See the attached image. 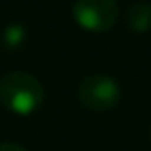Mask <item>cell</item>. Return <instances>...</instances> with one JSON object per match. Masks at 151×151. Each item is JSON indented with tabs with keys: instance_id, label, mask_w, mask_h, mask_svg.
I'll use <instances>...</instances> for the list:
<instances>
[{
	"instance_id": "cell-1",
	"label": "cell",
	"mask_w": 151,
	"mask_h": 151,
	"mask_svg": "<svg viewBox=\"0 0 151 151\" xmlns=\"http://www.w3.org/2000/svg\"><path fill=\"white\" fill-rule=\"evenodd\" d=\"M0 103L15 115H31L44 103V86L27 71H8L0 77Z\"/></svg>"
},
{
	"instance_id": "cell-2",
	"label": "cell",
	"mask_w": 151,
	"mask_h": 151,
	"mask_svg": "<svg viewBox=\"0 0 151 151\" xmlns=\"http://www.w3.org/2000/svg\"><path fill=\"white\" fill-rule=\"evenodd\" d=\"M77 98L84 109L90 111H111L121 101V86L109 75H88L81 81Z\"/></svg>"
},
{
	"instance_id": "cell-3",
	"label": "cell",
	"mask_w": 151,
	"mask_h": 151,
	"mask_svg": "<svg viewBox=\"0 0 151 151\" xmlns=\"http://www.w3.org/2000/svg\"><path fill=\"white\" fill-rule=\"evenodd\" d=\"M73 19L90 33H107L119 21L117 0H75Z\"/></svg>"
},
{
	"instance_id": "cell-4",
	"label": "cell",
	"mask_w": 151,
	"mask_h": 151,
	"mask_svg": "<svg viewBox=\"0 0 151 151\" xmlns=\"http://www.w3.org/2000/svg\"><path fill=\"white\" fill-rule=\"evenodd\" d=\"M124 21L132 33H147L151 29V2H147V0L132 2L126 10Z\"/></svg>"
},
{
	"instance_id": "cell-5",
	"label": "cell",
	"mask_w": 151,
	"mask_h": 151,
	"mask_svg": "<svg viewBox=\"0 0 151 151\" xmlns=\"http://www.w3.org/2000/svg\"><path fill=\"white\" fill-rule=\"evenodd\" d=\"M2 40H4V46L8 50H17L25 44L27 40V29L19 23H10L6 29L2 31Z\"/></svg>"
},
{
	"instance_id": "cell-6",
	"label": "cell",
	"mask_w": 151,
	"mask_h": 151,
	"mask_svg": "<svg viewBox=\"0 0 151 151\" xmlns=\"http://www.w3.org/2000/svg\"><path fill=\"white\" fill-rule=\"evenodd\" d=\"M0 151H27V149L17 144H12V142H2L0 144Z\"/></svg>"
}]
</instances>
